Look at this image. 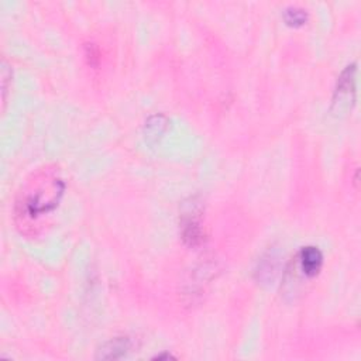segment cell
<instances>
[{"label": "cell", "mask_w": 361, "mask_h": 361, "mask_svg": "<svg viewBox=\"0 0 361 361\" xmlns=\"http://www.w3.org/2000/svg\"><path fill=\"white\" fill-rule=\"evenodd\" d=\"M296 261L300 274L305 278H313L323 267V252L316 245H305L299 250Z\"/></svg>", "instance_id": "cell-3"}, {"label": "cell", "mask_w": 361, "mask_h": 361, "mask_svg": "<svg viewBox=\"0 0 361 361\" xmlns=\"http://www.w3.org/2000/svg\"><path fill=\"white\" fill-rule=\"evenodd\" d=\"M283 20L288 25L299 27V25H303L307 21V13H306V10H303L300 7L290 6V7L285 8Z\"/></svg>", "instance_id": "cell-6"}, {"label": "cell", "mask_w": 361, "mask_h": 361, "mask_svg": "<svg viewBox=\"0 0 361 361\" xmlns=\"http://www.w3.org/2000/svg\"><path fill=\"white\" fill-rule=\"evenodd\" d=\"M357 96V63H348L337 78L334 93H333V107L337 110H347L354 106Z\"/></svg>", "instance_id": "cell-2"}, {"label": "cell", "mask_w": 361, "mask_h": 361, "mask_svg": "<svg viewBox=\"0 0 361 361\" xmlns=\"http://www.w3.org/2000/svg\"><path fill=\"white\" fill-rule=\"evenodd\" d=\"M63 192L65 182L55 169L45 168L34 173L18 193L14 204V219L21 233H37L42 217L56 209Z\"/></svg>", "instance_id": "cell-1"}, {"label": "cell", "mask_w": 361, "mask_h": 361, "mask_svg": "<svg viewBox=\"0 0 361 361\" xmlns=\"http://www.w3.org/2000/svg\"><path fill=\"white\" fill-rule=\"evenodd\" d=\"M133 347L131 338H128L127 336H120V337H114L109 341H106L97 354V358L102 360H118L126 357L130 350Z\"/></svg>", "instance_id": "cell-5"}, {"label": "cell", "mask_w": 361, "mask_h": 361, "mask_svg": "<svg viewBox=\"0 0 361 361\" xmlns=\"http://www.w3.org/2000/svg\"><path fill=\"white\" fill-rule=\"evenodd\" d=\"M180 234L183 241L192 247H196L203 241L204 233L202 228L199 214L196 212V204L192 206V210H189L188 213H183L182 221H180Z\"/></svg>", "instance_id": "cell-4"}, {"label": "cell", "mask_w": 361, "mask_h": 361, "mask_svg": "<svg viewBox=\"0 0 361 361\" xmlns=\"http://www.w3.org/2000/svg\"><path fill=\"white\" fill-rule=\"evenodd\" d=\"M155 358H158V360H161V358H172V355L171 354H158Z\"/></svg>", "instance_id": "cell-8"}, {"label": "cell", "mask_w": 361, "mask_h": 361, "mask_svg": "<svg viewBox=\"0 0 361 361\" xmlns=\"http://www.w3.org/2000/svg\"><path fill=\"white\" fill-rule=\"evenodd\" d=\"M166 123L168 120L164 117V116H159V120H158V126H155V118L154 116L148 118V121L145 123V130H147V138H157L158 135H162L165 128H166Z\"/></svg>", "instance_id": "cell-7"}]
</instances>
